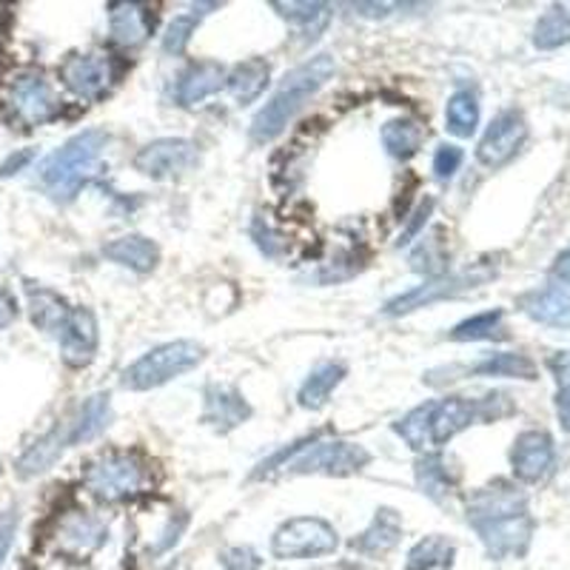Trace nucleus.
Wrapping results in <instances>:
<instances>
[{"instance_id": "1", "label": "nucleus", "mask_w": 570, "mask_h": 570, "mask_svg": "<svg viewBox=\"0 0 570 570\" xmlns=\"http://www.w3.org/2000/svg\"><path fill=\"white\" fill-rule=\"evenodd\" d=\"M468 525L493 559L522 557L533 537L528 497L508 482L480 488L468 502Z\"/></svg>"}, {"instance_id": "2", "label": "nucleus", "mask_w": 570, "mask_h": 570, "mask_svg": "<svg viewBox=\"0 0 570 570\" xmlns=\"http://www.w3.org/2000/svg\"><path fill=\"white\" fill-rule=\"evenodd\" d=\"M109 137L100 129H86L66 140L58 151L46 157L38 169V183L55 203L66 206L104 175V149Z\"/></svg>"}, {"instance_id": "3", "label": "nucleus", "mask_w": 570, "mask_h": 570, "mask_svg": "<svg viewBox=\"0 0 570 570\" xmlns=\"http://www.w3.org/2000/svg\"><path fill=\"white\" fill-rule=\"evenodd\" d=\"M337 63L331 55H317V58L305 60L297 69H292L283 78L274 98L254 115L252 120V140L254 142H272L292 124L297 111L334 78Z\"/></svg>"}, {"instance_id": "4", "label": "nucleus", "mask_w": 570, "mask_h": 570, "mask_svg": "<svg viewBox=\"0 0 570 570\" xmlns=\"http://www.w3.org/2000/svg\"><path fill=\"white\" fill-rule=\"evenodd\" d=\"M371 465V454L363 445L345 440H328L317 442V436H305V440L294 442V445L283 448L266 462H259L257 471L252 473V480H263L272 476L274 471L283 473H325V476H354L363 468Z\"/></svg>"}, {"instance_id": "5", "label": "nucleus", "mask_w": 570, "mask_h": 570, "mask_svg": "<svg viewBox=\"0 0 570 570\" xmlns=\"http://www.w3.org/2000/svg\"><path fill=\"white\" fill-rule=\"evenodd\" d=\"M206 348L191 340H175V343L157 345V348L146 351L140 360L124 371V389L129 391H151L160 385L171 383L177 376L188 374L191 368L203 363Z\"/></svg>"}, {"instance_id": "6", "label": "nucleus", "mask_w": 570, "mask_h": 570, "mask_svg": "<svg viewBox=\"0 0 570 570\" xmlns=\"http://www.w3.org/2000/svg\"><path fill=\"white\" fill-rule=\"evenodd\" d=\"M83 482L91 497L106 502V505H115V502L137 497L149 482V471L137 454L109 451V454H100L98 460L86 465Z\"/></svg>"}, {"instance_id": "7", "label": "nucleus", "mask_w": 570, "mask_h": 570, "mask_svg": "<svg viewBox=\"0 0 570 570\" xmlns=\"http://www.w3.org/2000/svg\"><path fill=\"white\" fill-rule=\"evenodd\" d=\"M337 531L325 519L299 517L288 519L274 531L272 553L274 559H283V562H288V559H317L337 551Z\"/></svg>"}, {"instance_id": "8", "label": "nucleus", "mask_w": 570, "mask_h": 570, "mask_svg": "<svg viewBox=\"0 0 570 570\" xmlns=\"http://www.w3.org/2000/svg\"><path fill=\"white\" fill-rule=\"evenodd\" d=\"M491 277H493L491 268H473V272H462V274H442V277L428 279V283L416 285V288H411V292L391 299V303L383 308V314H389V317H402V314H411L416 312V308H428V305L440 303V299L460 297V294L471 292V288H476V285H482Z\"/></svg>"}, {"instance_id": "9", "label": "nucleus", "mask_w": 570, "mask_h": 570, "mask_svg": "<svg viewBox=\"0 0 570 570\" xmlns=\"http://www.w3.org/2000/svg\"><path fill=\"white\" fill-rule=\"evenodd\" d=\"M197 163H200L197 142L186 137H160L135 155V169L151 180H175V177L188 175Z\"/></svg>"}, {"instance_id": "10", "label": "nucleus", "mask_w": 570, "mask_h": 570, "mask_svg": "<svg viewBox=\"0 0 570 570\" xmlns=\"http://www.w3.org/2000/svg\"><path fill=\"white\" fill-rule=\"evenodd\" d=\"M9 104H12L14 117L27 129L49 124L60 111V100L52 86H49V80L43 75H35V71L14 78L12 89H9Z\"/></svg>"}, {"instance_id": "11", "label": "nucleus", "mask_w": 570, "mask_h": 570, "mask_svg": "<svg viewBox=\"0 0 570 570\" xmlns=\"http://www.w3.org/2000/svg\"><path fill=\"white\" fill-rule=\"evenodd\" d=\"M528 140V124L519 111H502L493 117V124L488 126L482 135L480 146H476V160L488 169H502L505 163H511L519 155L522 142Z\"/></svg>"}, {"instance_id": "12", "label": "nucleus", "mask_w": 570, "mask_h": 570, "mask_svg": "<svg viewBox=\"0 0 570 570\" xmlns=\"http://www.w3.org/2000/svg\"><path fill=\"white\" fill-rule=\"evenodd\" d=\"M60 80L71 95L95 104L115 83V66L106 55H69L60 63Z\"/></svg>"}, {"instance_id": "13", "label": "nucleus", "mask_w": 570, "mask_h": 570, "mask_svg": "<svg viewBox=\"0 0 570 570\" xmlns=\"http://www.w3.org/2000/svg\"><path fill=\"white\" fill-rule=\"evenodd\" d=\"M60 343V356H63V363L69 368H86L91 365V360L98 356V345H100V334H98V320L89 308L78 305V308H71L69 320L63 323L58 334Z\"/></svg>"}, {"instance_id": "14", "label": "nucleus", "mask_w": 570, "mask_h": 570, "mask_svg": "<svg viewBox=\"0 0 570 570\" xmlns=\"http://www.w3.org/2000/svg\"><path fill=\"white\" fill-rule=\"evenodd\" d=\"M553 462H557V451H553L551 434H544V431H525V434H519L517 442H513L511 468L517 473V480L528 482V485L542 482L553 471Z\"/></svg>"}, {"instance_id": "15", "label": "nucleus", "mask_w": 570, "mask_h": 570, "mask_svg": "<svg viewBox=\"0 0 570 570\" xmlns=\"http://www.w3.org/2000/svg\"><path fill=\"white\" fill-rule=\"evenodd\" d=\"M248 416H252V405L234 385H206V394H203V422L214 428L217 434H228L234 428H240Z\"/></svg>"}, {"instance_id": "16", "label": "nucleus", "mask_w": 570, "mask_h": 570, "mask_svg": "<svg viewBox=\"0 0 570 570\" xmlns=\"http://www.w3.org/2000/svg\"><path fill=\"white\" fill-rule=\"evenodd\" d=\"M226 69H223L217 60H200V63H191L177 80L175 98L180 106H197L206 98L217 95V91L226 86Z\"/></svg>"}, {"instance_id": "17", "label": "nucleus", "mask_w": 570, "mask_h": 570, "mask_svg": "<svg viewBox=\"0 0 570 570\" xmlns=\"http://www.w3.org/2000/svg\"><path fill=\"white\" fill-rule=\"evenodd\" d=\"M155 29L149 7L142 3H129V0H117L109 3V35L120 46H140Z\"/></svg>"}, {"instance_id": "18", "label": "nucleus", "mask_w": 570, "mask_h": 570, "mask_svg": "<svg viewBox=\"0 0 570 570\" xmlns=\"http://www.w3.org/2000/svg\"><path fill=\"white\" fill-rule=\"evenodd\" d=\"M66 422L69 431V445H80V442L98 440L106 428L111 425V396L109 394H91L75 409V414Z\"/></svg>"}, {"instance_id": "19", "label": "nucleus", "mask_w": 570, "mask_h": 570, "mask_svg": "<svg viewBox=\"0 0 570 570\" xmlns=\"http://www.w3.org/2000/svg\"><path fill=\"white\" fill-rule=\"evenodd\" d=\"M69 445V431H66V422H58V425L49 431V434H43L40 440H35L32 445L20 454L18 460V476L20 480H32V476H40V473H46L49 468L55 465V462L63 456V451Z\"/></svg>"}, {"instance_id": "20", "label": "nucleus", "mask_w": 570, "mask_h": 570, "mask_svg": "<svg viewBox=\"0 0 570 570\" xmlns=\"http://www.w3.org/2000/svg\"><path fill=\"white\" fill-rule=\"evenodd\" d=\"M519 308L548 328H570V292L559 285L528 292L525 297H519Z\"/></svg>"}, {"instance_id": "21", "label": "nucleus", "mask_w": 570, "mask_h": 570, "mask_svg": "<svg viewBox=\"0 0 570 570\" xmlns=\"http://www.w3.org/2000/svg\"><path fill=\"white\" fill-rule=\"evenodd\" d=\"M104 257L137 274H149L160 263V248H157L155 240L142 237V234H126V237L106 243Z\"/></svg>"}, {"instance_id": "22", "label": "nucleus", "mask_w": 570, "mask_h": 570, "mask_svg": "<svg viewBox=\"0 0 570 570\" xmlns=\"http://www.w3.org/2000/svg\"><path fill=\"white\" fill-rule=\"evenodd\" d=\"M402 539V519L394 508H380L368 528L356 539H351V548L363 557H385L391 548Z\"/></svg>"}, {"instance_id": "23", "label": "nucleus", "mask_w": 570, "mask_h": 570, "mask_svg": "<svg viewBox=\"0 0 570 570\" xmlns=\"http://www.w3.org/2000/svg\"><path fill=\"white\" fill-rule=\"evenodd\" d=\"M27 299H29V317H32L35 328L55 334L58 337L63 323L69 320L71 305L60 297L58 292L46 288V285L27 283Z\"/></svg>"}, {"instance_id": "24", "label": "nucleus", "mask_w": 570, "mask_h": 570, "mask_svg": "<svg viewBox=\"0 0 570 570\" xmlns=\"http://www.w3.org/2000/svg\"><path fill=\"white\" fill-rule=\"evenodd\" d=\"M268 78H272V66H268L263 58H248L243 60V63L234 66L232 75L226 78V86L237 104L248 106L254 104L263 91H266Z\"/></svg>"}, {"instance_id": "25", "label": "nucleus", "mask_w": 570, "mask_h": 570, "mask_svg": "<svg viewBox=\"0 0 570 570\" xmlns=\"http://www.w3.org/2000/svg\"><path fill=\"white\" fill-rule=\"evenodd\" d=\"M345 376H348V368L343 363H320L312 374L305 376V383L299 385V405L308 411H320Z\"/></svg>"}, {"instance_id": "26", "label": "nucleus", "mask_w": 570, "mask_h": 570, "mask_svg": "<svg viewBox=\"0 0 570 570\" xmlns=\"http://www.w3.org/2000/svg\"><path fill=\"white\" fill-rule=\"evenodd\" d=\"M106 537H109V531H106L104 522L95 517H86V513H75L60 528V542L75 557H86V553L98 551L100 544L106 542Z\"/></svg>"}, {"instance_id": "27", "label": "nucleus", "mask_w": 570, "mask_h": 570, "mask_svg": "<svg viewBox=\"0 0 570 570\" xmlns=\"http://www.w3.org/2000/svg\"><path fill=\"white\" fill-rule=\"evenodd\" d=\"M380 137H383V146L391 157L409 160V157H414L425 146L428 131L414 117H396V120H389L383 126V135Z\"/></svg>"}, {"instance_id": "28", "label": "nucleus", "mask_w": 570, "mask_h": 570, "mask_svg": "<svg viewBox=\"0 0 570 570\" xmlns=\"http://www.w3.org/2000/svg\"><path fill=\"white\" fill-rule=\"evenodd\" d=\"M456 557V544L451 539L440 537H425L414 544L405 559V570H442L451 568Z\"/></svg>"}, {"instance_id": "29", "label": "nucleus", "mask_w": 570, "mask_h": 570, "mask_svg": "<svg viewBox=\"0 0 570 570\" xmlns=\"http://www.w3.org/2000/svg\"><path fill=\"white\" fill-rule=\"evenodd\" d=\"M272 9H277L279 18H285L288 23L303 29L308 38H320L325 32L331 20V7L328 3H312V0H303V3H279V0H272Z\"/></svg>"}, {"instance_id": "30", "label": "nucleus", "mask_w": 570, "mask_h": 570, "mask_svg": "<svg viewBox=\"0 0 570 570\" xmlns=\"http://www.w3.org/2000/svg\"><path fill=\"white\" fill-rule=\"evenodd\" d=\"M416 485L434 502H445V497L454 491L456 480L448 471V462L440 454H425L416 462Z\"/></svg>"}, {"instance_id": "31", "label": "nucleus", "mask_w": 570, "mask_h": 570, "mask_svg": "<svg viewBox=\"0 0 570 570\" xmlns=\"http://www.w3.org/2000/svg\"><path fill=\"white\" fill-rule=\"evenodd\" d=\"M465 374L517 376V380H537V365H533L525 354H511V351H502V354H488L485 360H480V363H473L471 368H465Z\"/></svg>"}, {"instance_id": "32", "label": "nucleus", "mask_w": 570, "mask_h": 570, "mask_svg": "<svg viewBox=\"0 0 570 570\" xmlns=\"http://www.w3.org/2000/svg\"><path fill=\"white\" fill-rule=\"evenodd\" d=\"M448 337L454 340V343H476V340L505 337V317H502V312H499V308H493V312L473 314V317L462 320L460 325H454Z\"/></svg>"}, {"instance_id": "33", "label": "nucleus", "mask_w": 570, "mask_h": 570, "mask_svg": "<svg viewBox=\"0 0 570 570\" xmlns=\"http://www.w3.org/2000/svg\"><path fill=\"white\" fill-rule=\"evenodd\" d=\"M564 43H570V12L564 7H551L533 27V46L551 52Z\"/></svg>"}, {"instance_id": "34", "label": "nucleus", "mask_w": 570, "mask_h": 570, "mask_svg": "<svg viewBox=\"0 0 570 570\" xmlns=\"http://www.w3.org/2000/svg\"><path fill=\"white\" fill-rule=\"evenodd\" d=\"M480 124V104L473 91H456L445 106V126L451 135L471 137Z\"/></svg>"}, {"instance_id": "35", "label": "nucleus", "mask_w": 570, "mask_h": 570, "mask_svg": "<svg viewBox=\"0 0 570 570\" xmlns=\"http://www.w3.org/2000/svg\"><path fill=\"white\" fill-rule=\"evenodd\" d=\"M431 411H434V402H425L420 409L409 411L400 422H394L396 434L422 454L431 448Z\"/></svg>"}, {"instance_id": "36", "label": "nucleus", "mask_w": 570, "mask_h": 570, "mask_svg": "<svg viewBox=\"0 0 570 570\" xmlns=\"http://www.w3.org/2000/svg\"><path fill=\"white\" fill-rule=\"evenodd\" d=\"M442 234L434 232L422 237V246L411 254V268L414 272L428 274V277H442V268H445V248H442Z\"/></svg>"}, {"instance_id": "37", "label": "nucleus", "mask_w": 570, "mask_h": 570, "mask_svg": "<svg viewBox=\"0 0 570 570\" xmlns=\"http://www.w3.org/2000/svg\"><path fill=\"white\" fill-rule=\"evenodd\" d=\"M551 371L557 376V414L562 428L570 434V348L551 356Z\"/></svg>"}, {"instance_id": "38", "label": "nucleus", "mask_w": 570, "mask_h": 570, "mask_svg": "<svg viewBox=\"0 0 570 570\" xmlns=\"http://www.w3.org/2000/svg\"><path fill=\"white\" fill-rule=\"evenodd\" d=\"M197 23H200L197 14H180V18L171 20L166 35H163V49H166L169 55L186 52V46L191 43V35H195Z\"/></svg>"}, {"instance_id": "39", "label": "nucleus", "mask_w": 570, "mask_h": 570, "mask_svg": "<svg viewBox=\"0 0 570 570\" xmlns=\"http://www.w3.org/2000/svg\"><path fill=\"white\" fill-rule=\"evenodd\" d=\"M462 160H465V155H462L460 146H440L434 155V175L436 180H451V177L460 171Z\"/></svg>"}, {"instance_id": "40", "label": "nucleus", "mask_w": 570, "mask_h": 570, "mask_svg": "<svg viewBox=\"0 0 570 570\" xmlns=\"http://www.w3.org/2000/svg\"><path fill=\"white\" fill-rule=\"evenodd\" d=\"M223 570H259V557L252 548H228L220 553Z\"/></svg>"}, {"instance_id": "41", "label": "nucleus", "mask_w": 570, "mask_h": 570, "mask_svg": "<svg viewBox=\"0 0 570 570\" xmlns=\"http://www.w3.org/2000/svg\"><path fill=\"white\" fill-rule=\"evenodd\" d=\"M431 214H434V200H431V197H425V200L420 203V206H416V212L411 214V220H409V226H405V232L400 234V246H409L411 240H414L416 234L422 232V228H425V223H428V217H431Z\"/></svg>"}, {"instance_id": "42", "label": "nucleus", "mask_w": 570, "mask_h": 570, "mask_svg": "<svg viewBox=\"0 0 570 570\" xmlns=\"http://www.w3.org/2000/svg\"><path fill=\"white\" fill-rule=\"evenodd\" d=\"M186 525H188V517H186V513H177V517H171V519H169V525L163 528L160 539H157L155 548H151V553L169 551L171 544H175L177 539H180V533L186 531Z\"/></svg>"}, {"instance_id": "43", "label": "nucleus", "mask_w": 570, "mask_h": 570, "mask_svg": "<svg viewBox=\"0 0 570 570\" xmlns=\"http://www.w3.org/2000/svg\"><path fill=\"white\" fill-rule=\"evenodd\" d=\"M32 160H35V151L32 149H23V151H18V155H9L7 160L0 163V177L18 175V171L27 169V166Z\"/></svg>"}, {"instance_id": "44", "label": "nucleus", "mask_w": 570, "mask_h": 570, "mask_svg": "<svg viewBox=\"0 0 570 570\" xmlns=\"http://www.w3.org/2000/svg\"><path fill=\"white\" fill-rule=\"evenodd\" d=\"M14 320H18V303L7 288H0V331L9 328Z\"/></svg>"}, {"instance_id": "45", "label": "nucleus", "mask_w": 570, "mask_h": 570, "mask_svg": "<svg viewBox=\"0 0 570 570\" xmlns=\"http://www.w3.org/2000/svg\"><path fill=\"white\" fill-rule=\"evenodd\" d=\"M14 525H18V519L9 517L0 522V568H3V559H7L9 548H12V539H14Z\"/></svg>"}, {"instance_id": "46", "label": "nucleus", "mask_w": 570, "mask_h": 570, "mask_svg": "<svg viewBox=\"0 0 570 570\" xmlns=\"http://www.w3.org/2000/svg\"><path fill=\"white\" fill-rule=\"evenodd\" d=\"M551 274H553V279H559V283L570 285V248H564V252L553 259Z\"/></svg>"}]
</instances>
